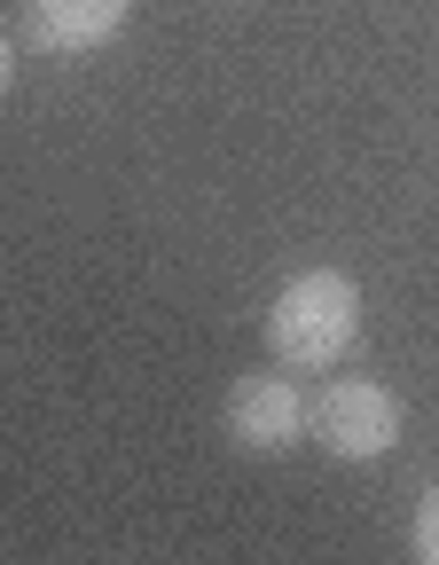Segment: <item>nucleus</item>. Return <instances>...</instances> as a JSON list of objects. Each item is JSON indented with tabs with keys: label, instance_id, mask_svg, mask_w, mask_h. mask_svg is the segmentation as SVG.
<instances>
[{
	"label": "nucleus",
	"instance_id": "f257e3e1",
	"mask_svg": "<svg viewBox=\"0 0 439 565\" xmlns=\"http://www.w3.org/2000/svg\"><path fill=\"white\" fill-rule=\"evenodd\" d=\"M353 330H361V291H353V275H338V267L290 275L275 291V307H267V345L282 353L290 370L338 362V353L353 345Z\"/></svg>",
	"mask_w": 439,
	"mask_h": 565
},
{
	"label": "nucleus",
	"instance_id": "7ed1b4c3",
	"mask_svg": "<svg viewBox=\"0 0 439 565\" xmlns=\"http://www.w3.org/2000/svg\"><path fill=\"white\" fill-rule=\"evenodd\" d=\"M299 433H314V401L290 385V377H275V370H244V377L228 385V440H236V448H251V456H282Z\"/></svg>",
	"mask_w": 439,
	"mask_h": 565
},
{
	"label": "nucleus",
	"instance_id": "f03ea898",
	"mask_svg": "<svg viewBox=\"0 0 439 565\" xmlns=\"http://www.w3.org/2000/svg\"><path fill=\"white\" fill-rule=\"evenodd\" d=\"M314 433H322V448L345 456V463H377V456H393V440H400V393L377 385V377H338V385L314 401Z\"/></svg>",
	"mask_w": 439,
	"mask_h": 565
},
{
	"label": "nucleus",
	"instance_id": "39448f33",
	"mask_svg": "<svg viewBox=\"0 0 439 565\" xmlns=\"http://www.w3.org/2000/svg\"><path fill=\"white\" fill-rule=\"evenodd\" d=\"M408 542H416V557H424V565H439V487H424V503H416V534H408Z\"/></svg>",
	"mask_w": 439,
	"mask_h": 565
},
{
	"label": "nucleus",
	"instance_id": "423d86ee",
	"mask_svg": "<svg viewBox=\"0 0 439 565\" xmlns=\"http://www.w3.org/2000/svg\"><path fill=\"white\" fill-rule=\"evenodd\" d=\"M9 79H17V40L0 32V95H9Z\"/></svg>",
	"mask_w": 439,
	"mask_h": 565
},
{
	"label": "nucleus",
	"instance_id": "20e7f679",
	"mask_svg": "<svg viewBox=\"0 0 439 565\" xmlns=\"http://www.w3.org/2000/svg\"><path fill=\"white\" fill-rule=\"evenodd\" d=\"M133 0H32V40L40 47H103L126 24Z\"/></svg>",
	"mask_w": 439,
	"mask_h": 565
}]
</instances>
